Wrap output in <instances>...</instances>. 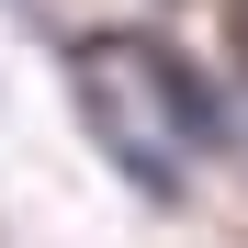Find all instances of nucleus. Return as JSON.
<instances>
[{
	"instance_id": "1",
	"label": "nucleus",
	"mask_w": 248,
	"mask_h": 248,
	"mask_svg": "<svg viewBox=\"0 0 248 248\" xmlns=\"http://www.w3.org/2000/svg\"><path fill=\"white\" fill-rule=\"evenodd\" d=\"M79 124L102 136V158L136 192L170 203L192 147H215V91L147 34H102V46H79Z\"/></svg>"
}]
</instances>
